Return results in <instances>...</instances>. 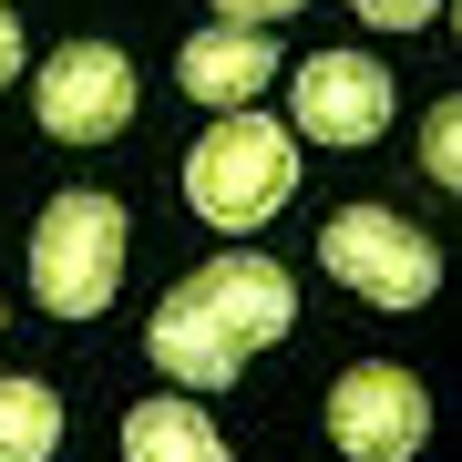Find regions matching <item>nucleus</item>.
<instances>
[{"label": "nucleus", "mask_w": 462, "mask_h": 462, "mask_svg": "<svg viewBox=\"0 0 462 462\" xmlns=\"http://www.w3.org/2000/svg\"><path fill=\"white\" fill-rule=\"evenodd\" d=\"M288 329H298L288 267L257 257V247H216L196 278H175L165 298H154L144 349H154L165 380H185V391H226V380L247 370V349H278Z\"/></svg>", "instance_id": "f257e3e1"}, {"label": "nucleus", "mask_w": 462, "mask_h": 462, "mask_svg": "<svg viewBox=\"0 0 462 462\" xmlns=\"http://www.w3.org/2000/svg\"><path fill=\"white\" fill-rule=\"evenodd\" d=\"M288 196H298V134L267 124L257 103H236V114H216L196 134V154H185V206H196L216 236L267 226Z\"/></svg>", "instance_id": "f03ea898"}, {"label": "nucleus", "mask_w": 462, "mask_h": 462, "mask_svg": "<svg viewBox=\"0 0 462 462\" xmlns=\"http://www.w3.org/2000/svg\"><path fill=\"white\" fill-rule=\"evenodd\" d=\"M114 288H124V206L93 196V185L51 196L32 226V298L51 319H103Z\"/></svg>", "instance_id": "7ed1b4c3"}, {"label": "nucleus", "mask_w": 462, "mask_h": 462, "mask_svg": "<svg viewBox=\"0 0 462 462\" xmlns=\"http://www.w3.org/2000/svg\"><path fill=\"white\" fill-rule=\"evenodd\" d=\"M319 267L370 298V309H421L431 288H442V247H431L421 226H401L391 206H339L329 226H319Z\"/></svg>", "instance_id": "20e7f679"}, {"label": "nucleus", "mask_w": 462, "mask_h": 462, "mask_svg": "<svg viewBox=\"0 0 462 462\" xmlns=\"http://www.w3.org/2000/svg\"><path fill=\"white\" fill-rule=\"evenodd\" d=\"M431 442V401L401 360H360L329 380V452L349 462H411Z\"/></svg>", "instance_id": "39448f33"}, {"label": "nucleus", "mask_w": 462, "mask_h": 462, "mask_svg": "<svg viewBox=\"0 0 462 462\" xmlns=\"http://www.w3.org/2000/svg\"><path fill=\"white\" fill-rule=\"evenodd\" d=\"M134 62L114 42H62L42 62V83H32V114H42V134H62V144H114V134L134 124Z\"/></svg>", "instance_id": "423d86ee"}, {"label": "nucleus", "mask_w": 462, "mask_h": 462, "mask_svg": "<svg viewBox=\"0 0 462 462\" xmlns=\"http://www.w3.org/2000/svg\"><path fill=\"white\" fill-rule=\"evenodd\" d=\"M288 114H298L309 144H370V134L391 124V72H380L370 51H319V62H298Z\"/></svg>", "instance_id": "0eeeda50"}, {"label": "nucleus", "mask_w": 462, "mask_h": 462, "mask_svg": "<svg viewBox=\"0 0 462 462\" xmlns=\"http://www.w3.org/2000/svg\"><path fill=\"white\" fill-rule=\"evenodd\" d=\"M175 83L196 103H216V114H236V103H257L267 83H278V42L247 32V21H206V32L175 51Z\"/></svg>", "instance_id": "6e6552de"}, {"label": "nucleus", "mask_w": 462, "mask_h": 462, "mask_svg": "<svg viewBox=\"0 0 462 462\" xmlns=\"http://www.w3.org/2000/svg\"><path fill=\"white\" fill-rule=\"evenodd\" d=\"M124 452L134 462H226V431L185 401H144V411H124Z\"/></svg>", "instance_id": "1a4fd4ad"}, {"label": "nucleus", "mask_w": 462, "mask_h": 462, "mask_svg": "<svg viewBox=\"0 0 462 462\" xmlns=\"http://www.w3.org/2000/svg\"><path fill=\"white\" fill-rule=\"evenodd\" d=\"M62 452V401L42 380H0V462H51Z\"/></svg>", "instance_id": "9d476101"}, {"label": "nucleus", "mask_w": 462, "mask_h": 462, "mask_svg": "<svg viewBox=\"0 0 462 462\" xmlns=\"http://www.w3.org/2000/svg\"><path fill=\"white\" fill-rule=\"evenodd\" d=\"M421 175L431 185H462V103H431V114H421Z\"/></svg>", "instance_id": "9b49d317"}, {"label": "nucleus", "mask_w": 462, "mask_h": 462, "mask_svg": "<svg viewBox=\"0 0 462 462\" xmlns=\"http://www.w3.org/2000/svg\"><path fill=\"white\" fill-rule=\"evenodd\" d=\"M349 11H360V21H380V32H421L442 0H349Z\"/></svg>", "instance_id": "f8f14e48"}, {"label": "nucleus", "mask_w": 462, "mask_h": 462, "mask_svg": "<svg viewBox=\"0 0 462 462\" xmlns=\"http://www.w3.org/2000/svg\"><path fill=\"white\" fill-rule=\"evenodd\" d=\"M288 11H309V0H216V21H247V32H278Z\"/></svg>", "instance_id": "ddd939ff"}, {"label": "nucleus", "mask_w": 462, "mask_h": 462, "mask_svg": "<svg viewBox=\"0 0 462 462\" xmlns=\"http://www.w3.org/2000/svg\"><path fill=\"white\" fill-rule=\"evenodd\" d=\"M0 83H21V21L0 11Z\"/></svg>", "instance_id": "4468645a"}]
</instances>
